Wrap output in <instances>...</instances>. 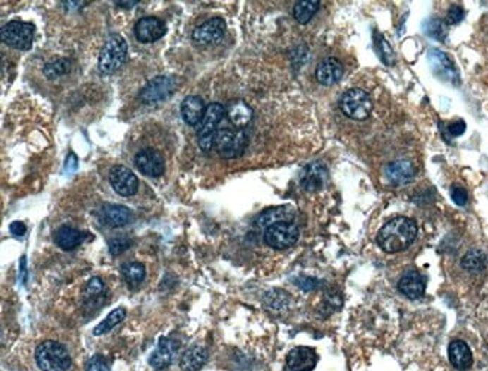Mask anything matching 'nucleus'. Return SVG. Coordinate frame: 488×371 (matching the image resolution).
<instances>
[{
	"label": "nucleus",
	"mask_w": 488,
	"mask_h": 371,
	"mask_svg": "<svg viewBox=\"0 0 488 371\" xmlns=\"http://www.w3.org/2000/svg\"><path fill=\"white\" fill-rule=\"evenodd\" d=\"M416 235L417 226L415 219L408 217H397L379 230L377 243L385 253L395 254L408 250L415 242Z\"/></svg>",
	"instance_id": "nucleus-1"
},
{
	"label": "nucleus",
	"mask_w": 488,
	"mask_h": 371,
	"mask_svg": "<svg viewBox=\"0 0 488 371\" xmlns=\"http://www.w3.org/2000/svg\"><path fill=\"white\" fill-rule=\"evenodd\" d=\"M35 361L42 371H68L71 368V356L66 347L57 341H44L37 347Z\"/></svg>",
	"instance_id": "nucleus-2"
},
{
	"label": "nucleus",
	"mask_w": 488,
	"mask_h": 371,
	"mask_svg": "<svg viewBox=\"0 0 488 371\" xmlns=\"http://www.w3.org/2000/svg\"><path fill=\"white\" fill-rule=\"evenodd\" d=\"M128 56V44L121 37V35H111L104 44V47L99 53L98 69L104 75H111L116 71H119L121 66L125 63Z\"/></svg>",
	"instance_id": "nucleus-3"
},
{
	"label": "nucleus",
	"mask_w": 488,
	"mask_h": 371,
	"mask_svg": "<svg viewBox=\"0 0 488 371\" xmlns=\"http://www.w3.org/2000/svg\"><path fill=\"white\" fill-rule=\"evenodd\" d=\"M248 145V137L242 130L231 128V126H223L218 130L215 137V149L221 158L231 159L238 158L245 152Z\"/></svg>",
	"instance_id": "nucleus-4"
},
{
	"label": "nucleus",
	"mask_w": 488,
	"mask_h": 371,
	"mask_svg": "<svg viewBox=\"0 0 488 371\" xmlns=\"http://www.w3.org/2000/svg\"><path fill=\"white\" fill-rule=\"evenodd\" d=\"M340 109L348 119L365 121L373 113V99L362 89H348L341 95Z\"/></svg>",
	"instance_id": "nucleus-5"
},
{
	"label": "nucleus",
	"mask_w": 488,
	"mask_h": 371,
	"mask_svg": "<svg viewBox=\"0 0 488 371\" xmlns=\"http://www.w3.org/2000/svg\"><path fill=\"white\" fill-rule=\"evenodd\" d=\"M226 116V107L221 106L218 102L211 104L206 109V114L200 123L199 134H197V140H199V146L205 152H209L215 146V137L218 133V126L223 122Z\"/></svg>",
	"instance_id": "nucleus-6"
},
{
	"label": "nucleus",
	"mask_w": 488,
	"mask_h": 371,
	"mask_svg": "<svg viewBox=\"0 0 488 371\" xmlns=\"http://www.w3.org/2000/svg\"><path fill=\"white\" fill-rule=\"evenodd\" d=\"M35 26L30 23L9 21L2 28V42L16 50L28 51L32 49Z\"/></svg>",
	"instance_id": "nucleus-7"
},
{
	"label": "nucleus",
	"mask_w": 488,
	"mask_h": 371,
	"mask_svg": "<svg viewBox=\"0 0 488 371\" xmlns=\"http://www.w3.org/2000/svg\"><path fill=\"white\" fill-rule=\"evenodd\" d=\"M299 239V229L295 223H278L264 230V242L271 248L286 250Z\"/></svg>",
	"instance_id": "nucleus-8"
},
{
	"label": "nucleus",
	"mask_w": 488,
	"mask_h": 371,
	"mask_svg": "<svg viewBox=\"0 0 488 371\" xmlns=\"http://www.w3.org/2000/svg\"><path fill=\"white\" fill-rule=\"evenodd\" d=\"M174 90H176V83L170 77L159 75L150 80L143 87L140 92V101L143 104H158L167 101L174 94Z\"/></svg>",
	"instance_id": "nucleus-9"
},
{
	"label": "nucleus",
	"mask_w": 488,
	"mask_h": 371,
	"mask_svg": "<svg viewBox=\"0 0 488 371\" xmlns=\"http://www.w3.org/2000/svg\"><path fill=\"white\" fill-rule=\"evenodd\" d=\"M428 62L429 66H432L433 73L436 77H439L440 80L448 81V83L458 86L460 85V74L457 71V68L449 59V56L440 50H429L428 51Z\"/></svg>",
	"instance_id": "nucleus-10"
},
{
	"label": "nucleus",
	"mask_w": 488,
	"mask_h": 371,
	"mask_svg": "<svg viewBox=\"0 0 488 371\" xmlns=\"http://www.w3.org/2000/svg\"><path fill=\"white\" fill-rule=\"evenodd\" d=\"M109 181L116 194L122 197H131L138 190V178L133 170L125 166H114L110 170Z\"/></svg>",
	"instance_id": "nucleus-11"
},
{
	"label": "nucleus",
	"mask_w": 488,
	"mask_h": 371,
	"mask_svg": "<svg viewBox=\"0 0 488 371\" xmlns=\"http://www.w3.org/2000/svg\"><path fill=\"white\" fill-rule=\"evenodd\" d=\"M226 35V21L223 18H211L197 26L193 32V41L200 45L218 44Z\"/></svg>",
	"instance_id": "nucleus-12"
},
{
	"label": "nucleus",
	"mask_w": 488,
	"mask_h": 371,
	"mask_svg": "<svg viewBox=\"0 0 488 371\" xmlns=\"http://www.w3.org/2000/svg\"><path fill=\"white\" fill-rule=\"evenodd\" d=\"M134 164L140 173L149 178H159L166 171L164 158L155 149L140 150L134 158Z\"/></svg>",
	"instance_id": "nucleus-13"
},
{
	"label": "nucleus",
	"mask_w": 488,
	"mask_h": 371,
	"mask_svg": "<svg viewBox=\"0 0 488 371\" xmlns=\"http://www.w3.org/2000/svg\"><path fill=\"white\" fill-rule=\"evenodd\" d=\"M134 32L138 41L143 44H150L164 37L166 25L158 17H143L137 21Z\"/></svg>",
	"instance_id": "nucleus-14"
},
{
	"label": "nucleus",
	"mask_w": 488,
	"mask_h": 371,
	"mask_svg": "<svg viewBox=\"0 0 488 371\" xmlns=\"http://www.w3.org/2000/svg\"><path fill=\"white\" fill-rule=\"evenodd\" d=\"M328 179V169L322 162H311L300 173V185L308 193H317Z\"/></svg>",
	"instance_id": "nucleus-15"
},
{
	"label": "nucleus",
	"mask_w": 488,
	"mask_h": 371,
	"mask_svg": "<svg viewBox=\"0 0 488 371\" xmlns=\"http://www.w3.org/2000/svg\"><path fill=\"white\" fill-rule=\"evenodd\" d=\"M295 217H296V211L290 205L275 206L263 211L257 218H255V226L266 230L268 227L278 223H293Z\"/></svg>",
	"instance_id": "nucleus-16"
},
{
	"label": "nucleus",
	"mask_w": 488,
	"mask_h": 371,
	"mask_svg": "<svg viewBox=\"0 0 488 371\" xmlns=\"http://www.w3.org/2000/svg\"><path fill=\"white\" fill-rule=\"evenodd\" d=\"M317 361L319 356L311 347H295L287 355V367L292 371H311Z\"/></svg>",
	"instance_id": "nucleus-17"
},
{
	"label": "nucleus",
	"mask_w": 488,
	"mask_h": 371,
	"mask_svg": "<svg viewBox=\"0 0 488 371\" xmlns=\"http://www.w3.org/2000/svg\"><path fill=\"white\" fill-rule=\"evenodd\" d=\"M178 351H179V343L176 340L170 337L161 339L155 352L150 355L149 363L157 370L167 368L173 363V359L176 358Z\"/></svg>",
	"instance_id": "nucleus-18"
},
{
	"label": "nucleus",
	"mask_w": 488,
	"mask_h": 371,
	"mask_svg": "<svg viewBox=\"0 0 488 371\" xmlns=\"http://www.w3.org/2000/svg\"><path fill=\"white\" fill-rule=\"evenodd\" d=\"M415 175H416L415 166L410 161H405V159L394 161L385 167V178L388 179L389 183L397 185V187L412 182Z\"/></svg>",
	"instance_id": "nucleus-19"
},
{
	"label": "nucleus",
	"mask_w": 488,
	"mask_h": 371,
	"mask_svg": "<svg viewBox=\"0 0 488 371\" xmlns=\"http://www.w3.org/2000/svg\"><path fill=\"white\" fill-rule=\"evenodd\" d=\"M343 75L344 66L338 59H335V57H328V59L322 61L316 68V78L323 86H332L335 83H338Z\"/></svg>",
	"instance_id": "nucleus-20"
},
{
	"label": "nucleus",
	"mask_w": 488,
	"mask_h": 371,
	"mask_svg": "<svg viewBox=\"0 0 488 371\" xmlns=\"http://www.w3.org/2000/svg\"><path fill=\"white\" fill-rule=\"evenodd\" d=\"M226 116L228 122L238 130H243L251 123L252 121V109L248 106L245 101L235 99L230 101L226 107Z\"/></svg>",
	"instance_id": "nucleus-21"
},
{
	"label": "nucleus",
	"mask_w": 488,
	"mask_h": 371,
	"mask_svg": "<svg viewBox=\"0 0 488 371\" xmlns=\"http://www.w3.org/2000/svg\"><path fill=\"white\" fill-rule=\"evenodd\" d=\"M206 106L205 101L197 97V95H190L185 98L181 104V114L183 122L190 125V126H195L202 123L205 114H206Z\"/></svg>",
	"instance_id": "nucleus-22"
},
{
	"label": "nucleus",
	"mask_w": 488,
	"mask_h": 371,
	"mask_svg": "<svg viewBox=\"0 0 488 371\" xmlns=\"http://www.w3.org/2000/svg\"><path fill=\"white\" fill-rule=\"evenodd\" d=\"M398 291L409 299H421L425 293V278L416 271L405 272L398 281Z\"/></svg>",
	"instance_id": "nucleus-23"
},
{
	"label": "nucleus",
	"mask_w": 488,
	"mask_h": 371,
	"mask_svg": "<svg viewBox=\"0 0 488 371\" xmlns=\"http://www.w3.org/2000/svg\"><path fill=\"white\" fill-rule=\"evenodd\" d=\"M448 356L452 367L460 371L469 370L473 364V355H472L470 347L463 340H454L449 344Z\"/></svg>",
	"instance_id": "nucleus-24"
},
{
	"label": "nucleus",
	"mask_w": 488,
	"mask_h": 371,
	"mask_svg": "<svg viewBox=\"0 0 488 371\" xmlns=\"http://www.w3.org/2000/svg\"><path fill=\"white\" fill-rule=\"evenodd\" d=\"M101 217L104 219V223L111 227H123L126 224H130L134 219L133 211L121 205H106L102 207Z\"/></svg>",
	"instance_id": "nucleus-25"
},
{
	"label": "nucleus",
	"mask_w": 488,
	"mask_h": 371,
	"mask_svg": "<svg viewBox=\"0 0 488 371\" xmlns=\"http://www.w3.org/2000/svg\"><path fill=\"white\" fill-rule=\"evenodd\" d=\"M209 353L203 346H191L181 358V368L183 371H199L207 363Z\"/></svg>",
	"instance_id": "nucleus-26"
},
{
	"label": "nucleus",
	"mask_w": 488,
	"mask_h": 371,
	"mask_svg": "<svg viewBox=\"0 0 488 371\" xmlns=\"http://www.w3.org/2000/svg\"><path fill=\"white\" fill-rule=\"evenodd\" d=\"M85 239V233H81L80 230L74 227L62 226L57 229L54 233V242L57 243V247H61L65 251H71L77 248L81 242Z\"/></svg>",
	"instance_id": "nucleus-27"
},
{
	"label": "nucleus",
	"mask_w": 488,
	"mask_h": 371,
	"mask_svg": "<svg viewBox=\"0 0 488 371\" xmlns=\"http://www.w3.org/2000/svg\"><path fill=\"white\" fill-rule=\"evenodd\" d=\"M122 275L125 283L130 287H138L146 278V268L140 262H130L122 266Z\"/></svg>",
	"instance_id": "nucleus-28"
},
{
	"label": "nucleus",
	"mask_w": 488,
	"mask_h": 371,
	"mask_svg": "<svg viewBox=\"0 0 488 371\" xmlns=\"http://www.w3.org/2000/svg\"><path fill=\"white\" fill-rule=\"evenodd\" d=\"M319 6L320 2H317V0H302V2H296L293 6V17L299 25H307L317 13Z\"/></svg>",
	"instance_id": "nucleus-29"
},
{
	"label": "nucleus",
	"mask_w": 488,
	"mask_h": 371,
	"mask_svg": "<svg viewBox=\"0 0 488 371\" xmlns=\"http://www.w3.org/2000/svg\"><path fill=\"white\" fill-rule=\"evenodd\" d=\"M487 254L481 250H470L466 256L461 259V266L469 272H481L487 266Z\"/></svg>",
	"instance_id": "nucleus-30"
},
{
	"label": "nucleus",
	"mask_w": 488,
	"mask_h": 371,
	"mask_svg": "<svg viewBox=\"0 0 488 371\" xmlns=\"http://www.w3.org/2000/svg\"><path fill=\"white\" fill-rule=\"evenodd\" d=\"M126 317V311L123 307H119V308H114L113 311H110V315L104 319L98 327L94 329V335H97V337H99V335H104V334H107L110 332L113 328L118 327L119 323H122V320Z\"/></svg>",
	"instance_id": "nucleus-31"
},
{
	"label": "nucleus",
	"mask_w": 488,
	"mask_h": 371,
	"mask_svg": "<svg viewBox=\"0 0 488 371\" xmlns=\"http://www.w3.org/2000/svg\"><path fill=\"white\" fill-rule=\"evenodd\" d=\"M424 30L429 38L437 39V41H445L448 35V28L446 23L440 18H429L424 23Z\"/></svg>",
	"instance_id": "nucleus-32"
},
{
	"label": "nucleus",
	"mask_w": 488,
	"mask_h": 371,
	"mask_svg": "<svg viewBox=\"0 0 488 371\" xmlns=\"http://www.w3.org/2000/svg\"><path fill=\"white\" fill-rule=\"evenodd\" d=\"M290 295L283 291H272L264 296V304L272 311H284L288 308Z\"/></svg>",
	"instance_id": "nucleus-33"
},
{
	"label": "nucleus",
	"mask_w": 488,
	"mask_h": 371,
	"mask_svg": "<svg viewBox=\"0 0 488 371\" xmlns=\"http://www.w3.org/2000/svg\"><path fill=\"white\" fill-rule=\"evenodd\" d=\"M374 45H376V50L377 53L380 54V59L382 62L385 63V65H394L395 62V53L391 47V44L382 37V35L376 33L374 35Z\"/></svg>",
	"instance_id": "nucleus-34"
},
{
	"label": "nucleus",
	"mask_w": 488,
	"mask_h": 371,
	"mask_svg": "<svg viewBox=\"0 0 488 371\" xmlns=\"http://www.w3.org/2000/svg\"><path fill=\"white\" fill-rule=\"evenodd\" d=\"M44 73L49 78H56L59 75H63V74L69 73V62L66 59H59V61L50 62V63H47V66H45Z\"/></svg>",
	"instance_id": "nucleus-35"
},
{
	"label": "nucleus",
	"mask_w": 488,
	"mask_h": 371,
	"mask_svg": "<svg viewBox=\"0 0 488 371\" xmlns=\"http://www.w3.org/2000/svg\"><path fill=\"white\" fill-rule=\"evenodd\" d=\"M104 292H106V284L102 283L101 278L95 276V278H92V280H89V283L86 284L85 298H86V300H90L97 296H101Z\"/></svg>",
	"instance_id": "nucleus-36"
},
{
	"label": "nucleus",
	"mask_w": 488,
	"mask_h": 371,
	"mask_svg": "<svg viewBox=\"0 0 488 371\" xmlns=\"http://www.w3.org/2000/svg\"><path fill=\"white\" fill-rule=\"evenodd\" d=\"M86 371H110V365L106 361V358L101 355H95L87 361Z\"/></svg>",
	"instance_id": "nucleus-37"
},
{
	"label": "nucleus",
	"mask_w": 488,
	"mask_h": 371,
	"mask_svg": "<svg viewBox=\"0 0 488 371\" xmlns=\"http://www.w3.org/2000/svg\"><path fill=\"white\" fill-rule=\"evenodd\" d=\"M130 245H131V241L128 238H111L109 241V248L113 256H118V254L123 253Z\"/></svg>",
	"instance_id": "nucleus-38"
},
{
	"label": "nucleus",
	"mask_w": 488,
	"mask_h": 371,
	"mask_svg": "<svg viewBox=\"0 0 488 371\" xmlns=\"http://www.w3.org/2000/svg\"><path fill=\"white\" fill-rule=\"evenodd\" d=\"M464 16H466V13H464V9L461 6H452L446 16L445 23L446 25H458V23L464 18Z\"/></svg>",
	"instance_id": "nucleus-39"
},
{
	"label": "nucleus",
	"mask_w": 488,
	"mask_h": 371,
	"mask_svg": "<svg viewBox=\"0 0 488 371\" xmlns=\"http://www.w3.org/2000/svg\"><path fill=\"white\" fill-rule=\"evenodd\" d=\"M295 283L302 288V291H305V292H310V291H315V288L319 287V280H316V278H311V276H299L295 280Z\"/></svg>",
	"instance_id": "nucleus-40"
},
{
	"label": "nucleus",
	"mask_w": 488,
	"mask_h": 371,
	"mask_svg": "<svg viewBox=\"0 0 488 371\" xmlns=\"http://www.w3.org/2000/svg\"><path fill=\"white\" fill-rule=\"evenodd\" d=\"M451 197H452V200H454L458 206H464L469 200L468 191L464 190V188H461V187H452Z\"/></svg>",
	"instance_id": "nucleus-41"
},
{
	"label": "nucleus",
	"mask_w": 488,
	"mask_h": 371,
	"mask_svg": "<svg viewBox=\"0 0 488 371\" xmlns=\"http://www.w3.org/2000/svg\"><path fill=\"white\" fill-rule=\"evenodd\" d=\"M464 131H466V123H464V121H456L448 125V134L452 137H458Z\"/></svg>",
	"instance_id": "nucleus-42"
},
{
	"label": "nucleus",
	"mask_w": 488,
	"mask_h": 371,
	"mask_svg": "<svg viewBox=\"0 0 488 371\" xmlns=\"http://www.w3.org/2000/svg\"><path fill=\"white\" fill-rule=\"evenodd\" d=\"M9 231H11V233H13L14 236L21 238L23 235L26 233V224H25V223H20V221H14L13 224L9 226Z\"/></svg>",
	"instance_id": "nucleus-43"
},
{
	"label": "nucleus",
	"mask_w": 488,
	"mask_h": 371,
	"mask_svg": "<svg viewBox=\"0 0 488 371\" xmlns=\"http://www.w3.org/2000/svg\"><path fill=\"white\" fill-rule=\"evenodd\" d=\"M77 166H78V159H77L75 154H73V152H71V154L68 155V158H66L65 171H66V173H73V171H75Z\"/></svg>",
	"instance_id": "nucleus-44"
},
{
	"label": "nucleus",
	"mask_w": 488,
	"mask_h": 371,
	"mask_svg": "<svg viewBox=\"0 0 488 371\" xmlns=\"http://www.w3.org/2000/svg\"><path fill=\"white\" fill-rule=\"evenodd\" d=\"M116 5H118L119 8H125V9H130L135 5H138V2H116Z\"/></svg>",
	"instance_id": "nucleus-45"
}]
</instances>
